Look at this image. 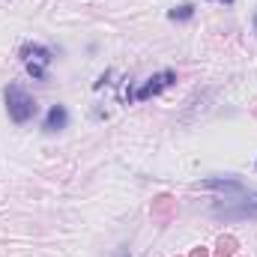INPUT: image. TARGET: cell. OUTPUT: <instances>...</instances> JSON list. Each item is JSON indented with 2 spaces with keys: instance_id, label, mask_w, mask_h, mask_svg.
<instances>
[{
  "instance_id": "obj_1",
  "label": "cell",
  "mask_w": 257,
  "mask_h": 257,
  "mask_svg": "<svg viewBox=\"0 0 257 257\" xmlns=\"http://www.w3.org/2000/svg\"><path fill=\"white\" fill-rule=\"evenodd\" d=\"M194 189L221 194L209 209L212 218H224V221L257 218V189H245L242 180H236V177H209V180H200Z\"/></svg>"
},
{
  "instance_id": "obj_2",
  "label": "cell",
  "mask_w": 257,
  "mask_h": 257,
  "mask_svg": "<svg viewBox=\"0 0 257 257\" xmlns=\"http://www.w3.org/2000/svg\"><path fill=\"white\" fill-rule=\"evenodd\" d=\"M3 102H6V114H9V120H12L15 126L30 123V120L36 117V111H39L36 99H33L21 84H9V87L3 90Z\"/></svg>"
},
{
  "instance_id": "obj_3",
  "label": "cell",
  "mask_w": 257,
  "mask_h": 257,
  "mask_svg": "<svg viewBox=\"0 0 257 257\" xmlns=\"http://www.w3.org/2000/svg\"><path fill=\"white\" fill-rule=\"evenodd\" d=\"M174 84H177V72H174V69H162V72L150 75V78L132 93V102H150L153 96H159L162 90H168V87H174Z\"/></svg>"
},
{
  "instance_id": "obj_4",
  "label": "cell",
  "mask_w": 257,
  "mask_h": 257,
  "mask_svg": "<svg viewBox=\"0 0 257 257\" xmlns=\"http://www.w3.org/2000/svg\"><path fill=\"white\" fill-rule=\"evenodd\" d=\"M69 126V108L66 105H51L45 120H42V135H57Z\"/></svg>"
},
{
  "instance_id": "obj_5",
  "label": "cell",
  "mask_w": 257,
  "mask_h": 257,
  "mask_svg": "<svg viewBox=\"0 0 257 257\" xmlns=\"http://www.w3.org/2000/svg\"><path fill=\"white\" fill-rule=\"evenodd\" d=\"M150 212H153V218H159V221H171L174 212H177V200H174L171 194H159V197L153 200Z\"/></svg>"
},
{
  "instance_id": "obj_6",
  "label": "cell",
  "mask_w": 257,
  "mask_h": 257,
  "mask_svg": "<svg viewBox=\"0 0 257 257\" xmlns=\"http://www.w3.org/2000/svg\"><path fill=\"white\" fill-rule=\"evenodd\" d=\"M21 60L27 63V60H36V63H51L54 60V51L48 48V45H39V42H27L24 48H21Z\"/></svg>"
},
{
  "instance_id": "obj_7",
  "label": "cell",
  "mask_w": 257,
  "mask_h": 257,
  "mask_svg": "<svg viewBox=\"0 0 257 257\" xmlns=\"http://www.w3.org/2000/svg\"><path fill=\"white\" fill-rule=\"evenodd\" d=\"M236 248H239V242H236L233 236H218V242H215V257H236Z\"/></svg>"
},
{
  "instance_id": "obj_8",
  "label": "cell",
  "mask_w": 257,
  "mask_h": 257,
  "mask_svg": "<svg viewBox=\"0 0 257 257\" xmlns=\"http://www.w3.org/2000/svg\"><path fill=\"white\" fill-rule=\"evenodd\" d=\"M168 18H171V21H192L194 18V3H183V6L168 9Z\"/></svg>"
},
{
  "instance_id": "obj_9",
  "label": "cell",
  "mask_w": 257,
  "mask_h": 257,
  "mask_svg": "<svg viewBox=\"0 0 257 257\" xmlns=\"http://www.w3.org/2000/svg\"><path fill=\"white\" fill-rule=\"evenodd\" d=\"M24 69H27V75H30L33 81H48V69H45V63L27 60V63H24Z\"/></svg>"
},
{
  "instance_id": "obj_10",
  "label": "cell",
  "mask_w": 257,
  "mask_h": 257,
  "mask_svg": "<svg viewBox=\"0 0 257 257\" xmlns=\"http://www.w3.org/2000/svg\"><path fill=\"white\" fill-rule=\"evenodd\" d=\"M189 257H209V251H206L203 245H197V248H192V254Z\"/></svg>"
},
{
  "instance_id": "obj_11",
  "label": "cell",
  "mask_w": 257,
  "mask_h": 257,
  "mask_svg": "<svg viewBox=\"0 0 257 257\" xmlns=\"http://www.w3.org/2000/svg\"><path fill=\"white\" fill-rule=\"evenodd\" d=\"M111 257H132V254H128V245H120V248H117Z\"/></svg>"
},
{
  "instance_id": "obj_12",
  "label": "cell",
  "mask_w": 257,
  "mask_h": 257,
  "mask_svg": "<svg viewBox=\"0 0 257 257\" xmlns=\"http://www.w3.org/2000/svg\"><path fill=\"white\" fill-rule=\"evenodd\" d=\"M209 3H221V6H230V3H236V0H209Z\"/></svg>"
},
{
  "instance_id": "obj_13",
  "label": "cell",
  "mask_w": 257,
  "mask_h": 257,
  "mask_svg": "<svg viewBox=\"0 0 257 257\" xmlns=\"http://www.w3.org/2000/svg\"><path fill=\"white\" fill-rule=\"evenodd\" d=\"M254 30H257V12H254Z\"/></svg>"
}]
</instances>
